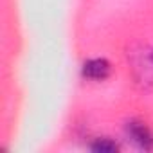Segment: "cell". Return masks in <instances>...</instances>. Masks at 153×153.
Returning a JSON list of instances; mask_svg holds the SVG:
<instances>
[{
	"mask_svg": "<svg viewBox=\"0 0 153 153\" xmlns=\"http://www.w3.org/2000/svg\"><path fill=\"white\" fill-rule=\"evenodd\" d=\"M128 65L131 78L140 90H153V47L137 43L128 51Z\"/></svg>",
	"mask_w": 153,
	"mask_h": 153,
	"instance_id": "obj_1",
	"label": "cell"
},
{
	"mask_svg": "<svg viewBox=\"0 0 153 153\" xmlns=\"http://www.w3.org/2000/svg\"><path fill=\"white\" fill-rule=\"evenodd\" d=\"M126 135L128 139L140 149H153V131L140 121H128L126 123Z\"/></svg>",
	"mask_w": 153,
	"mask_h": 153,
	"instance_id": "obj_2",
	"label": "cell"
},
{
	"mask_svg": "<svg viewBox=\"0 0 153 153\" xmlns=\"http://www.w3.org/2000/svg\"><path fill=\"white\" fill-rule=\"evenodd\" d=\"M110 72H112V65L105 58H92V59L85 61L81 67L83 78L90 79V81H105L110 76Z\"/></svg>",
	"mask_w": 153,
	"mask_h": 153,
	"instance_id": "obj_3",
	"label": "cell"
},
{
	"mask_svg": "<svg viewBox=\"0 0 153 153\" xmlns=\"http://www.w3.org/2000/svg\"><path fill=\"white\" fill-rule=\"evenodd\" d=\"M90 149L96 153H115L119 151V144L108 137H99L90 144Z\"/></svg>",
	"mask_w": 153,
	"mask_h": 153,
	"instance_id": "obj_4",
	"label": "cell"
}]
</instances>
